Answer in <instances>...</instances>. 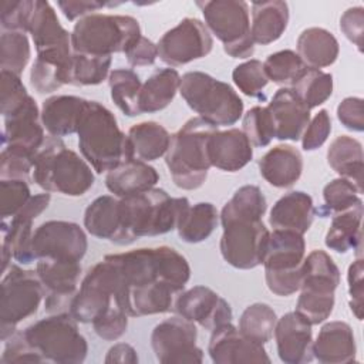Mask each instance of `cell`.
I'll list each match as a JSON object with an SVG mask.
<instances>
[{
  "instance_id": "6da1fadb",
  "label": "cell",
  "mask_w": 364,
  "mask_h": 364,
  "mask_svg": "<svg viewBox=\"0 0 364 364\" xmlns=\"http://www.w3.org/2000/svg\"><path fill=\"white\" fill-rule=\"evenodd\" d=\"M105 257L118 272L119 303L129 317L173 311L191 279L186 257L169 246L139 247Z\"/></svg>"
},
{
  "instance_id": "7a4b0ae2",
  "label": "cell",
  "mask_w": 364,
  "mask_h": 364,
  "mask_svg": "<svg viewBox=\"0 0 364 364\" xmlns=\"http://www.w3.org/2000/svg\"><path fill=\"white\" fill-rule=\"evenodd\" d=\"M266 209L263 192L253 185L240 186L223 205L219 213L223 229L219 249L232 267L249 270L263 263L270 236L262 220Z\"/></svg>"
},
{
  "instance_id": "3957f363",
  "label": "cell",
  "mask_w": 364,
  "mask_h": 364,
  "mask_svg": "<svg viewBox=\"0 0 364 364\" xmlns=\"http://www.w3.org/2000/svg\"><path fill=\"white\" fill-rule=\"evenodd\" d=\"M186 198H172L161 188L119 199V233L115 245H129L139 237L169 233L176 229L189 208Z\"/></svg>"
},
{
  "instance_id": "277c9868",
  "label": "cell",
  "mask_w": 364,
  "mask_h": 364,
  "mask_svg": "<svg viewBox=\"0 0 364 364\" xmlns=\"http://www.w3.org/2000/svg\"><path fill=\"white\" fill-rule=\"evenodd\" d=\"M77 135L82 158L97 173L134 159L128 135L119 129L115 115L98 101L87 100Z\"/></svg>"
},
{
  "instance_id": "5b68a950",
  "label": "cell",
  "mask_w": 364,
  "mask_h": 364,
  "mask_svg": "<svg viewBox=\"0 0 364 364\" xmlns=\"http://www.w3.org/2000/svg\"><path fill=\"white\" fill-rule=\"evenodd\" d=\"M91 165L60 138H46L33 165V181L46 192L82 196L95 182Z\"/></svg>"
},
{
  "instance_id": "8992f818",
  "label": "cell",
  "mask_w": 364,
  "mask_h": 364,
  "mask_svg": "<svg viewBox=\"0 0 364 364\" xmlns=\"http://www.w3.org/2000/svg\"><path fill=\"white\" fill-rule=\"evenodd\" d=\"M218 128L200 117L189 118L175 134L165 154V164L173 183L183 191L200 188L212 168L208 142Z\"/></svg>"
},
{
  "instance_id": "52a82bcc",
  "label": "cell",
  "mask_w": 364,
  "mask_h": 364,
  "mask_svg": "<svg viewBox=\"0 0 364 364\" xmlns=\"http://www.w3.org/2000/svg\"><path fill=\"white\" fill-rule=\"evenodd\" d=\"M181 97L188 107L213 127H229L243 115V101L225 81L202 71H188L181 77Z\"/></svg>"
},
{
  "instance_id": "ba28073f",
  "label": "cell",
  "mask_w": 364,
  "mask_h": 364,
  "mask_svg": "<svg viewBox=\"0 0 364 364\" xmlns=\"http://www.w3.org/2000/svg\"><path fill=\"white\" fill-rule=\"evenodd\" d=\"M135 17L122 14L94 13L75 21L71 31L74 53L90 55H112L124 53L141 37Z\"/></svg>"
},
{
  "instance_id": "9c48e42d",
  "label": "cell",
  "mask_w": 364,
  "mask_h": 364,
  "mask_svg": "<svg viewBox=\"0 0 364 364\" xmlns=\"http://www.w3.org/2000/svg\"><path fill=\"white\" fill-rule=\"evenodd\" d=\"M340 284V269L321 249L311 250L304 257L303 280L296 311L311 326L326 321L333 313L336 289Z\"/></svg>"
},
{
  "instance_id": "30bf717a",
  "label": "cell",
  "mask_w": 364,
  "mask_h": 364,
  "mask_svg": "<svg viewBox=\"0 0 364 364\" xmlns=\"http://www.w3.org/2000/svg\"><path fill=\"white\" fill-rule=\"evenodd\" d=\"M27 341L46 358L57 364L82 363L88 343L78 330V321L70 311L55 313L23 330Z\"/></svg>"
},
{
  "instance_id": "8fae6325",
  "label": "cell",
  "mask_w": 364,
  "mask_h": 364,
  "mask_svg": "<svg viewBox=\"0 0 364 364\" xmlns=\"http://www.w3.org/2000/svg\"><path fill=\"white\" fill-rule=\"evenodd\" d=\"M304 257L306 242L303 235L273 229L262 263L267 289L280 297L299 291L303 280Z\"/></svg>"
},
{
  "instance_id": "7c38bea8",
  "label": "cell",
  "mask_w": 364,
  "mask_h": 364,
  "mask_svg": "<svg viewBox=\"0 0 364 364\" xmlns=\"http://www.w3.org/2000/svg\"><path fill=\"white\" fill-rule=\"evenodd\" d=\"M209 33L223 44L232 58H250L255 43L250 34V7L243 0L196 1Z\"/></svg>"
},
{
  "instance_id": "4fadbf2b",
  "label": "cell",
  "mask_w": 364,
  "mask_h": 364,
  "mask_svg": "<svg viewBox=\"0 0 364 364\" xmlns=\"http://www.w3.org/2000/svg\"><path fill=\"white\" fill-rule=\"evenodd\" d=\"M44 286L36 270L11 264L1 280L0 337L6 341L24 318L33 316L44 297Z\"/></svg>"
},
{
  "instance_id": "5bb4252c",
  "label": "cell",
  "mask_w": 364,
  "mask_h": 364,
  "mask_svg": "<svg viewBox=\"0 0 364 364\" xmlns=\"http://www.w3.org/2000/svg\"><path fill=\"white\" fill-rule=\"evenodd\" d=\"M119 289L118 272L112 262L104 257L84 276L68 311L78 323H92L111 309H122Z\"/></svg>"
},
{
  "instance_id": "9a60e30c",
  "label": "cell",
  "mask_w": 364,
  "mask_h": 364,
  "mask_svg": "<svg viewBox=\"0 0 364 364\" xmlns=\"http://www.w3.org/2000/svg\"><path fill=\"white\" fill-rule=\"evenodd\" d=\"M51 196L48 192L38 193L10 219L1 223V270L3 273L10 267L11 257L21 263L28 264L36 260L33 255V220L38 218L50 205Z\"/></svg>"
},
{
  "instance_id": "2e32d148",
  "label": "cell",
  "mask_w": 364,
  "mask_h": 364,
  "mask_svg": "<svg viewBox=\"0 0 364 364\" xmlns=\"http://www.w3.org/2000/svg\"><path fill=\"white\" fill-rule=\"evenodd\" d=\"M156 47L162 63L179 67L206 57L213 48V38L205 23L185 17L159 38Z\"/></svg>"
},
{
  "instance_id": "e0dca14e",
  "label": "cell",
  "mask_w": 364,
  "mask_h": 364,
  "mask_svg": "<svg viewBox=\"0 0 364 364\" xmlns=\"http://www.w3.org/2000/svg\"><path fill=\"white\" fill-rule=\"evenodd\" d=\"M196 324L182 316L158 323L151 333V347L162 364L202 363L203 351L196 344Z\"/></svg>"
},
{
  "instance_id": "ac0fdd59",
  "label": "cell",
  "mask_w": 364,
  "mask_h": 364,
  "mask_svg": "<svg viewBox=\"0 0 364 364\" xmlns=\"http://www.w3.org/2000/svg\"><path fill=\"white\" fill-rule=\"evenodd\" d=\"M87 247V235L75 222L47 220L33 235V255L36 260L50 257L81 262Z\"/></svg>"
},
{
  "instance_id": "d6986e66",
  "label": "cell",
  "mask_w": 364,
  "mask_h": 364,
  "mask_svg": "<svg viewBox=\"0 0 364 364\" xmlns=\"http://www.w3.org/2000/svg\"><path fill=\"white\" fill-rule=\"evenodd\" d=\"M36 272L47 291L44 309L47 313H64L78 290L81 263L78 260L41 257L37 260Z\"/></svg>"
},
{
  "instance_id": "ffe728a7",
  "label": "cell",
  "mask_w": 364,
  "mask_h": 364,
  "mask_svg": "<svg viewBox=\"0 0 364 364\" xmlns=\"http://www.w3.org/2000/svg\"><path fill=\"white\" fill-rule=\"evenodd\" d=\"M1 148L34 161L46 142L41 111L33 97L16 112L3 117Z\"/></svg>"
},
{
  "instance_id": "44dd1931",
  "label": "cell",
  "mask_w": 364,
  "mask_h": 364,
  "mask_svg": "<svg viewBox=\"0 0 364 364\" xmlns=\"http://www.w3.org/2000/svg\"><path fill=\"white\" fill-rule=\"evenodd\" d=\"M173 311L209 331L220 324L230 323L233 318L230 304L206 286H193L183 290L175 301Z\"/></svg>"
},
{
  "instance_id": "7402d4cb",
  "label": "cell",
  "mask_w": 364,
  "mask_h": 364,
  "mask_svg": "<svg viewBox=\"0 0 364 364\" xmlns=\"http://www.w3.org/2000/svg\"><path fill=\"white\" fill-rule=\"evenodd\" d=\"M208 353L215 364L270 363V357L263 344L245 337L232 321L220 324L212 330Z\"/></svg>"
},
{
  "instance_id": "603a6c76",
  "label": "cell",
  "mask_w": 364,
  "mask_h": 364,
  "mask_svg": "<svg viewBox=\"0 0 364 364\" xmlns=\"http://www.w3.org/2000/svg\"><path fill=\"white\" fill-rule=\"evenodd\" d=\"M273 336L279 358L284 364H304L314 358L311 324L296 310L277 318Z\"/></svg>"
},
{
  "instance_id": "cb8c5ba5",
  "label": "cell",
  "mask_w": 364,
  "mask_h": 364,
  "mask_svg": "<svg viewBox=\"0 0 364 364\" xmlns=\"http://www.w3.org/2000/svg\"><path fill=\"white\" fill-rule=\"evenodd\" d=\"M267 109L274 124V138L279 141H299L310 122V108L290 87L279 88Z\"/></svg>"
},
{
  "instance_id": "d4e9b609",
  "label": "cell",
  "mask_w": 364,
  "mask_h": 364,
  "mask_svg": "<svg viewBox=\"0 0 364 364\" xmlns=\"http://www.w3.org/2000/svg\"><path fill=\"white\" fill-rule=\"evenodd\" d=\"M210 165L223 172H237L253 158V145L239 128L216 129L208 142Z\"/></svg>"
},
{
  "instance_id": "484cf974",
  "label": "cell",
  "mask_w": 364,
  "mask_h": 364,
  "mask_svg": "<svg viewBox=\"0 0 364 364\" xmlns=\"http://www.w3.org/2000/svg\"><path fill=\"white\" fill-rule=\"evenodd\" d=\"M313 357L323 364H346L355 361L357 346L348 323L334 320L321 326L313 341Z\"/></svg>"
},
{
  "instance_id": "4316f807",
  "label": "cell",
  "mask_w": 364,
  "mask_h": 364,
  "mask_svg": "<svg viewBox=\"0 0 364 364\" xmlns=\"http://www.w3.org/2000/svg\"><path fill=\"white\" fill-rule=\"evenodd\" d=\"M73 47L53 48L37 53L30 70V84L36 92L51 94L63 85H70Z\"/></svg>"
},
{
  "instance_id": "83f0119b",
  "label": "cell",
  "mask_w": 364,
  "mask_h": 364,
  "mask_svg": "<svg viewBox=\"0 0 364 364\" xmlns=\"http://www.w3.org/2000/svg\"><path fill=\"white\" fill-rule=\"evenodd\" d=\"M303 155L289 144H280L270 148L259 159V172L262 178L274 188L293 186L303 173Z\"/></svg>"
},
{
  "instance_id": "f1b7e54d",
  "label": "cell",
  "mask_w": 364,
  "mask_h": 364,
  "mask_svg": "<svg viewBox=\"0 0 364 364\" xmlns=\"http://www.w3.org/2000/svg\"><path fill=\"white\" fill-rule=\"evenodd\" d=\"M314 215L311 196L303 191H291L273 205L269 223L276 230H291L304 235L310 229Z\"/></svg>"
},
{
  "instance_id": "f546056e",
  "label": "cell",
  "mask_w": 364,
  "mask_h": 364,
  "mask_svg": "<svg viewBox=\"0 0 364 364\" xmlns=\"http://www.w3.org/2000/svg\"><path fill=\"white\" fill-rule=\"evenodd\" d=\"M87 100L77 95H51L41 105V122L54 138L77 134Z\"/></svg>"
},
{
  "instance_id": "4dcf8cb0",
  "label": "cell",
  "mask_w": 364,
  "mask_h": 364,
  "mask_svg": "<svg viewBox=\"0 0 364 364\" xmlns=\"http://www.w3.org/2000/svg\"><path fill=\"white\" fill-rule=\"evenodd\" d=\"M27 33L31 36L37 53L60 47H71V33L61 26L50 1L34 0Z\"/></svg>"
},
{
  "instance_id": "1f68e13d",
  "label": "cell",
  "mask_w": 364,
  "mask_h": 364,
  "mask_svg": "<svg viewBox=\"0 0 364 364\" xmlns=\"http://www.w3.org/2000/svg\"><path fill=\"white\" fill-rule=\"evenodd\" d=\"M159 181V173L148 162L129 159L107 172L105 186L117 198H128L146 192Z\"/></svg>"
},
{
  "instance_id": "d6a6232c",
  "label": "cell",
  "mask_w": 364,
  "mask_h": 364,
  "mask_svg": "<svg viewBox=\"0 0 364 364\" xmlns=\"http://www.w3.org/2000/svg\"><path fill=\"white\" fill-rule=\"evenodd\" d=\"M289 4L282 0L253 1L250 34L255 44L267 46L282 37L289 24Z\"/></svg>"
},
{
  "instance_id": "836d02e7",
  "label": "cell",
  "mask_w": 364,
  "mask_h": 364,
  "mask_svg": "<svg viewBox=\"0 0 364 364\" xmlns=\"http://www.w3.org/2000/svg\"><path fill=\"white\" fill-rule=\"evenodd\" d=\"M327 164L340 178L353 182L358 192L363 193L364 154L358 139L350 135L336 136L327 149Z\"/></svg>"
},
{
  "instance_id": "e575fe53",
  "label": "cell",
  "mask_w": 364,
  "mask_h": 364,
  "mask_svg": "<svg viewBox=\"0 0 364 364\" xmlns=\"http://www.w3.org/2000/svg\"><path fill=\"white\" fill-rule=\"evenodd\" d=\"M297 54L310 68L321 70L336 63L340 46L334 34L323 27L303 30L296 43Z\"/></svg>"
},
{
  "instance_id": "d590c367",
  "label": "cell",
  "mask_w": 364,
  "mask_h": 364,
  "mask_svg": "<svg viewBox=\"0 0 364 364\" xmlns=\"http://www.w3.org/2000/svg\"><path fill=\"white\" fill-rule=\"evenodd\" d=\"M363 200L353 208L337 212L331 218L327 229L324 243L330 250L337 253H347L348 250H361V220H363Z\"/></svg>"
},
{
  "instance_id": "8d00e7d4",
  "label": "cell",
  "mask_w": 364,
  "mask_h": 364,
  "mask_svg": "<svg viewBox=\"0 0 364 364\" xmlns=\"http://www.w3.org/2000/svg\"><path fill=\"white\" fill-rule=\"evenodd\" d=\"M181 75L175 68L155 70L142 84L139 92L141 114H154L165 109L179 91Z\"/></svg>"
},
{
  "instance_id": "74e56055",
  "label": "cell",
  "mask_w": 364,
  "mask_h": 364,
  "mask_svg": "<svg viewBox=\"0 0 364 364\" xmlns=\"http://www.w3.org/2000/svg\"><path fill=\"white\" fill-rule=\"evenodd\" d=\"M119 226V198L101 195L87 206L84 212V228L91 236L115 243Z\"/></svg>"
},
{
  "instance_id": "f35d334b",
  "label": "cell",
  "mask_w": 364,
  "mask_h": 364,
  "mask_svg": "<svg viewBox=\"0 0 364 364\" xmlns=\"http://www.w3.org/2000/svg\"><path fill=\"white\" fill-rule=\"evenodd\" d=\"M127 135L134 158L144 162H152L165 156L171 144L168 129L155 121L138 122L128 129Z\"/></svg>"
},
{
  "instance_id": "ab89813d",
  "label": "cell",
  "mask_w": 364,
  "mask_h": 364,
  "mask_svg": "<svg viewBox=\"0 0 364 364\" xmlns=\"http://www.w3.org/2000/svg\"><path fill=\"white\" fill-rule=\"evenodd\" d=\"M219 223V212L210 202H198L189 205L183 212L176 230L185 243H200L206 240Z\"/></svg>"
},
{
  "instance_id": "60d3db41",
  "label": "cell",
  "mask_w": 364,
  "mask_h": 364,
  "mask_svg": "<svg viewBox=\"0 0 364 364\" xmlns=\"http://www.w3.org/2000/svg\"><path fill=\"white\" fill-rule=\"evenodd\" d=\"M111 100L127 117L141 115L139 92L142 82L139 75L131 68H117L108 77Z\"/></svg>"
},
{
  "instance_id": "b9f144b4",
  "label": "cell",
  "mask_w": 364,
  "mask_h": 364,
  "mask_svg": "<svg viewBox=\"0 0 364 364\" xmlns=\"http://www.w3.org/2000/svg\"><path fill=\"white\" fill-rule=\"evenodd\" d=\"M276 323V311L269 304L253 303L243 310L237 328L249 340L264 346L272 340Z\"/></svg>"
},
{
  "instance_id": "7bdbcfd3",
  "label": "cell",
  "mask_w": 364,
  "mask_h": 364,
  "mask_svg": "<svg viewBox=\"0 0 364 364\" xmlns=\"http://www.w3.org/2000/svg\"><path fill=\"white\" fill-rule=\"evenodd\" d=\"M112 58L109 55H90L73 53L70 65V85H98L109 77Z\"/></svg>"
},
{
  "instance_id": "ee69618b",
  "label": "cell",
  "mask_w": 364,
  "mask_h": 364,
  "mask_svg": "<svg viewBox=\"0 0 364 364\" xmlns=\"http://www.w3.org/2000/svg\"><path fill=\"white\" fill-rule=\"evenodd\" d=\"M263 67L269 81L290 88L307 70V65L293 50H280L270 54L264 60Z\"/></svg>"
},
{
  "instance_id": "f6af8a7d",
  "label": "cell",
  "mask_w": 364,
  "mask_h": 364,
  "mask_svg": "<svg viewBox=\"0 0 364 364\" xmlns=\"http://www.w3.org/2000/svg\"><path fill=\"white\" fill-rule=\"evenodd\" d=\"M300 100L310 108H317L324 104L333 94V75L323 70L310 68L291 87Z\"/></svg>"
},
{
  "instance_id": "bcb514c9",
  "label": "cell",
  "mask_w": 364,
  "mask_h": 364,
  "mask_svg": "<svg viewBox=\"0 0 364 364\" xmlns=\"http://www.w3.org/2000/svg\"><path fill=\"white\" fill-rule=\"evenodd\" d=\"M31 57L30 41L23 31H3L0 36V67L16 75L23 74Z\"/></svg>"
},
{
  "instance_id": "7dc6e473",
  "label": "cell",
  "mask_w": 364,
  "mask_h": 364,
  "mask_svg": "<svg viewBox=\"0 0 364 364\" xmlns=\"http://www.w3.org/2000/svg\"><path fill=\"white\" fill-rule=\"evenodd\" d=\"M360 195L361 193L358 192V189L348 179L346 178L333 179L323 188L324 208L318 209L317 212L326 216L327 213L334 215L337 212L347 210L361 202Z\"/></svg>"
},
{
  "instance_id": "c3c4849f",
  "label": "cell",
  "mask_w": 364,
  "mask_h": 364,
  "mask_svg": "<svg viewBox=\"0 0 364 364\" xmlns=\"http://www.w3.org/2000/svg\"><path fill=\"white\" fill-rule=\"evenodd\" d=\"M242 131L253 146H267L274 138V124L267 107H252L243 115Z\"/></svg>"
},
{
  "instance_id": "681fc988",
  "label": "cell",
  "mask_w": 364,
  "mask_h": 364,
  "mask_svg": "<svg viewBox=\"0 0 364 364\" xmlns=\"http://www.w3.org/2000/svg\"><path fill=\"white\" fill-rule=\"evenodd\" d=\"M232 80L245 95L264 100L263 88L267 85L269 78L264 73L262 61L250 58L236 65L232 71Z\"/></svg>"
},
{
  "instance_id": "f907efd6",
  "label": "cell",
  "mask_w": 364,
  "mask_h": 364,
  "mask_svg": "<svg viewBox=\"0 0 364 364\" xmlns=\"http://www.w3.org/2000/svg\"><path fill=\"white\" fill-rule=\"evenodd\" d=\"M1 91H0V111L7 117L20 109L31 95H28L26 85L20 75L1 70Z\"/></svg>"
},
{
  "instance_id": "816d5d0a",
  "label": "cell",
  "mask_w": 364,
  "mask_h": 364,
  "mask_svg": "<svg viewBox=\"0 0 364 364\" xmlns=\"http://www.w3.org/2000/svg\"><path fill=\"white\" fill-rule=\"evenodd\" d=\"M1 218H13L31 198L28 181L24 179H0Z\"/></svg>"
},
{
  "instance_id": "f5cc1de1",
  "label": "cell",
  "mask_w": 364,
  "mask_h": 364,
  "mask_svg": "<svg viewBox=\"0 0 364 364\" xmlns=\"http://www.w3.org/2000/svg\"><path fill=\"white\" fill-rule=\"evenodd\" d=\"M1 364L17 363H47L46 358L27 341L23 331H16L6 340L4 350L0 358Z\"/></svg>"
},
{
  "instance_id": "db71d44e",
  "label": "cell",
  "mask_w": 364,
  "mask_h": 364,
  "mask_svg": "<svg viewBox=\"0 0 364 364\" xmlns=\"http://www.w3.org/2000/svg\"><path fill=\"white\" fill-rule=\"evenodd\" d=\"M34 0H6L1 3L0 23L3 31L27 33L28 20L33 11Z\"/></svg>"
},
{
  "instance_id": "11a10c76",
  "label": "cell",
  "mask_w": 364,
  "mask_h": 364,
  "mask_svg": "<svg viewBox=\"0 0 364 364\" xmlns=\"http://www.w3.org/2000/svg\"><path fill=\"white\" fill-rule=\"evenodd\" d=\"M128 317L129 316L122 309H111L95 318L91 324L100 338L105 341H115L125 334Z\"/></svg>"
},
{
  "instance_id": "9f6ffc18",
  "label": "cell",
  "mask_w": 364,
  "mask_h": 364,
  "mask_svg": "<svg viewBox=\"0 0 364 364\" xmlns=\"http://www.w3.org/2000/svg\"><path fill=\"white\" fill-rule=\"evenodd\" d=\"M331 132V118L327 109H320L310 118L309 125L306 127L301 135V148L307 152L318 149L330 136Z\"/></svg>"
},
{
  "instance_id": "6f0895ef",
  "label": "cell",
  "mask_w": 364,
  "mask_h": 364,
  "mask_svg": "<svg viewBox=\"0 0 364 364\" xmlns=\"http://www.w3.org/2000/svg\"><path fill=\"white\" fill-rule=\"evenodd\" d=\"M363 273H364V260L358 256L347 270V283H348V306L357 320H363Z\"/></svg>"
},
{
  "instance_id": "680465c9",
  "label": "cell",
  "mask_w": 364,
  "mask_h": 364,
  "mask_svg": "<svg viewBox=\"0 0 364 364\" xmlns=\"http://www.w3.org/2000/svg\"><path fill=\"white\" fill-rule=\"evenodd\" d=\"M34 161L10 152L7 149H1L0 154V179H24L28 181L30 173H33Z\"/></svg>"
},
{
  "instance_id": "91938a15",
  "label": "cell",
  "mask_w": 364,
  "mask_h": 364,
  "mask_svg": "<svg viewBox=\"0 0 364 364\" xmlns=\"http://www.w3.org/2000/svg\"><path fill=\"white\" fill-rule=\"evenodd\" d=\"M340 30L350 40L360 53H363V34H364V9L354 6L347 9L340 17Z\"/></svg>"
},
{
  "instance_id": "94428289",
  "label": "cell",
  "mask_w": 364,
  "mask_h": 364,
  "mask_svg": "<svg viewBox=\"0 0 364 364\" xmlns=\"http://www.w3.org/2000/svg\"><path fill=\"white\" fill-rule=\"evenodd\" d=\"M337 118L341 125L354 132L364 131V107L363 98L347 97L337 107Z\"/></svg>"
},
{
  "instance_id": "6125c7cd",
  "label": "cell",
  "mask_w": 364,
  "mask_h": 364,
  "mask_svg": "<svg viewBox=\"0 0 364 364\" xmlns=\"http://www.w3.org/2000/svg\"><path fill=\"white\" fill-rule=\"evenodd\" d=\"M121 4L122 3H104V1H97V0H60V1H57V6L60 7L61 13L70 21H74V20L78 21L80 18L94 14L104 7H115V6H121Z\"/></svg>"
},
{
  "instance_id": "be15d7a7",
  "label": "cell",
  "mask_w": 364,
  "mask_h": 364,
  "mask_svg": "<svg viewBox=\"0 0 364 364\" xmlns=\"http://www.w3.org/2000/svg\"><path fill=\"white\" fill-rule=\"evenodd\" d=\"M127 61L131 67L152 65L158 58V47L149 38L141 36L127 51Z\"/></svg>"
},
{
  "instance_id": "e7e4bbea",
  "label": "cell",
  "mask_w": 364,
  "mask_h": 364,
  "mask_svg": "<svg viewBox=\"0 0 364 364\" xmlns=\"http://www.w3.org/2000/svg\"><path fill=\"white\" fill-rule=\"evenodd\" d=\"M104 361L107 364H111V363L136 364L138 363V354H136V350L131 344L117 343L107 351V355H105Z\"/></svg>"
}]
</instances>
